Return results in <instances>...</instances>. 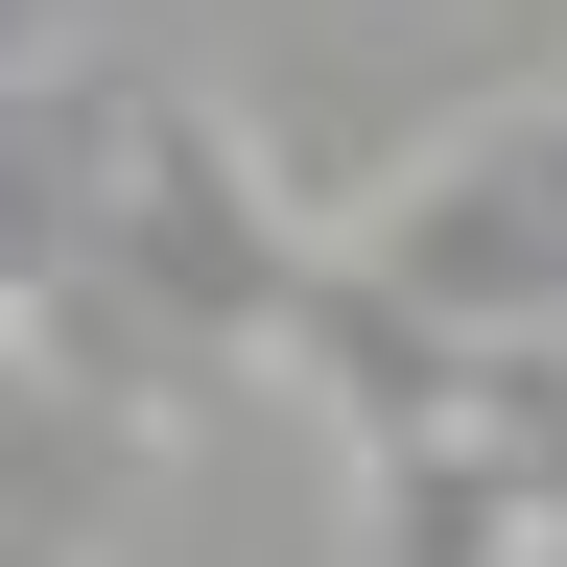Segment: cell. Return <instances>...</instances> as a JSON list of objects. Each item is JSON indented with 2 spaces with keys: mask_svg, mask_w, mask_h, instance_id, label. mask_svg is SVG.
Here are the masks:
<instances>
[{
  "mask_svg": "<svg viewBox=\"0 0 567 567\" xmlns=\"http://www.w3.org/2000/svg\"><path fill=\"white\" fill-rule=\"evenodd\" d=\"M354 260L425 284L450 331H567V95H473L379 213H354Z\"/></svg>",
  "mask_w": 567,
  "mask_h": 567,
  "instance_id": "obj_1",
  "label": "cell"
},
{
  "mask_svg": "<svg viewBox=\"0 0 567 567\" xmlns=\"http://www.w3.org/2000/svg\"><path fill=\"white\" fill-rule=\"evenodd\" d=\"M473 450L544 496V544H567V331H496L473 354Z\"/></svg>",
  "mask_w": 567,
  "mask_h": 567,
  "instance_id": "obj_2",
  "label": "cell"
}]
</instances>
